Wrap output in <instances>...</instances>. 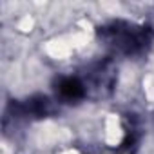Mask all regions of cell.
I'll return each mask as SVG.
<instances>
[{"mask_svg": "<svg viewBox=\"0 0 154 154\" xmlns=\"http://www.w3.org/2000/svg\"><path fill=\"white\" fill-rule=\"evenodd\" d=\"M98 33L100 38H103L109 45L123 54H138L152 40L150 27H138L127 22H112L100 27Z\"/></svg>", "mask_w": 154, "mask_h": 154, "instance_id": "cell-1", "label": "cell"}, {"mask_svg": "<svg viewBox=\"0 0 154 154\" xmlns=\"http://www.w3.org/2000/svg\"><path fill=\"white\" fill-rule=\"evenodd\" d=\"M58 94L63 98V100H69V102H78L85 96V85L74 78V76H67V78H62L58 82Z\"/></svg>", "mask_w": 154, "mask_h": 154, "instance_id": "cell-2", "label": "cell"}, {"mask_svg": "<svg viewBox=\"0 0 154 154\" xmlns=\"http://www.w3.org/2000/svg\"><path fill=\"white\" fill-rule=\"evenodd\" d=\"M22 112L24 114H31V116H45L49 112V100L44 98V96H36V98H31L24 103L22 107Z\"/></svg>", "mask_w": 154, "mask_h": 154, "instance_id": "cell-3", "label": "cell"}]
</instances>
